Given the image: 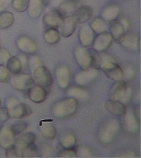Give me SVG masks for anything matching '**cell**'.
Here are the masks:
<instances>
[{
  "instance_id": "31",
  "label": "cell",
  "mask_w": 141,
  "mask_h": 158,
  "mask_svg": "<svg viewBox=\"0 0 141 158\" xmlns=\"http://www.w3.org/2000/svg\"><path fill=\"white\" fill-rule=\"evenodd\" d=\"M91 28L95 32L100 33L106 31L107 24L106 22L102 18H96L91 22Z\"/></svg>"
},
{
  "instance_id": "37",
  "label": "cell",
  "mask_w": 141,
  "mask_h": 158,
  "mask_svg": "<svg viewBox=\"0 0 141 158\" xmlns=\"http://www.w3.org/2000/svg\"><path fill=\"white\" fill-rule=\"evenodd\" d=\"M39 156L38 148L35 143L25 149L22 154V157H36Z\"/></svg>"
},
{
  "instance_id": "10",
  "label": "cell",
  "mask_w": 141,
  "mask_h": 158,
  "mask_svg": "<svg viewBox=\"0 0 141 158\" xmlns=\"http://www.w3.org/2000/svg\"><path fill=\"white\" fill-rule=\"evenodd\" d=\"M76 61L83 69L91 68L92 65V56L90 49L86 47H78L75 52Z\"/></svg>"
},
{
  "instance_id": "30",
  "label": "cell",
  "mask_w": 141,
  "mask_h": 158,
  "mask_svg": "<svg viewBox=\"0 0 141 158\" xmlns=\"http://www.w3.org/2000/svg\"><path fill=\"white\" fill-rule=\"evenodd\" d=\"M119 14V8L116 5L110 4L103 11V19L109 22L116 19V18Z\"/></svg>"
},
{
  "instance_id": "41",
  "label": "cell",
  "mask_w": 141,
  "mask_h": 158,
  "mask_svg": "<svg viewBox=\"0 0 141 158\" xmlns=\"http://www.w3.org/2000/svg\"><path fill=\"white\" fill-rule=\"evenodd\" d=\"M11 57V54L8 50L0 49V65L6 63L8 60Z\"/></svg>"
},
{
  "instance_id": "33",
  "label": "cell",
  "mask_w": 141,
  "mask_h": 158,
  "mask_svg": "<svg viewBox=\"0 0 141 158\" xmlns=\"http://www.w3.org/2000/svg\"><path fill=\"white\" fill-rule=\"evenodd\" d=\"M70 97L80 100H86L88 98V94L85 90L79 88H72L68 92Z\"/></svg>"
},
{
  "instance_id": "3",
  "label": "cell",
  "mask_w": 141,
  "mask_h": 158,
  "mask_svg": "<svg viewBox=\"0 0 141 158\" xmlns=\"http://www.w3.org/2000/svg\"><path fill=\"white\" fill-rule=\"evenodd\" d=\"M6 107L8 110L10 117L12 118L21 119L31 115L32 110L25 103L21 102L15 97L9 98L6 102Z\"/></svg>"
},
{
  "instance_id": "26",
  "label": "cell",
  "mask_w": 141,
  "mask_h": 158,
  "mask_svg": "<svg viewBox=\"0 0 141 158\" xmlns=\"http://www.w3.org/2000/svg\"><path fill=\"white\" fill-rule=\"evenodd\" d=\"M40 131L44 138L47 140H53L57 135V130L51 122H41L39 126Z\"/></svg>"
},
{
  "instance_id": "47",
  "label": "cell",
  "mask_w": 141,
  "mask_h": 158,
  "mask_svg": "<svg viewBox=\"0 0 141 158\" xmlns=\"http://www.w3.org/2000/svg\"><path fill=\"white\" fill-rule=\"evenodd\" d=\"M134 115H135L136 118L138 119V120L140 122V114H141V108L140 104L136 105L134 110Z\"/></svg>"
},
{
  "instance_id": "5",
  "label": "cell",
  "mask_w": 141,
  "mask_h": 158,
  "mask_svg": "<svg viewBox=\"0 0 141 158\" xmlns=\"http://www.w3.org/2000/svg\"><path fill=\"white\" fill-rule=\"evenodd\" d=\"M36 139V135L31 132H27L18 135L17 138H15L13 145L18 157H22L23 151L35 143Z\"/></svg>"
},
{
  "instance_id": "18",
  "label": "cell",
  "mask_w": 141,
  "mask_h": 158,
  "mask_svg": "<svg viewBox=\"0 0 141 158\" xmlns=\"http://www.w3.org/2000/svg\"><path fill=\"white\" fill-rule=\"evenodd\" d=\"M105 108L112 115L123 117L126 112L127 109L124 103L118 100H109L105 102Z\"/></svg>"
},
{
  "instance_id": "16",
  "label": "cell",
  "mask_w": 141,
  "mask_h": 158,
  "mask_svg": "<svg viewBox=\"0 0 141 158\" xmlns=\"http://www.w3.org/2000/svg\"><path fill=\"white\" fill-rule=\"evenodd\" d=\"M129 86L123 80L116 81L113 85L109 91L111 100L119 101L121 102L126 94Z\"/></svg>"
},
{
  "instance_id": "23",
  "label": "cell",
  "mask_w": 141,
  "mask_h": 158,
  "mask_svg": "<svg viewBox=\"0 0 141 158\" xmlns=\"http://www.w3.org/2000/svg\"><path fill=\"white\" fill-rule=\"evenodd\" d=\"M95 32L88 25L83 26L80 31V41L83 47H87L92 44L95 39Z\"/></svg>"
},
{
  "instance_id": "27",
  "label": "cell",
  "mask_w": 141,
  "mask_h": 158,
  "mask_svg": "<svg viewBox=\"0 0 141 158\" xmlns=\"http://www.w3.org/2000/svg\"><path fill=\"white\" fill-rule=\"evenodd\" d=\"M6 68L13 75H16L23 71L22 63L16 56L10 57L6 62Z\"/></svg>"
},
{
  "instance_id": "50",
  "label": "cell",
  "mask_w": 141,
  "mask_h": 158,
  "mask_svg": "<svg viewBox=\"0 0 141 158\" xmlns=\"http://www.w3.org/2000/svg\"><path fill=\"white\" fill-rule=\"evenodd\" d=\"M1 123H2L0 122V129H1V128L2 127V124H1Z\"/></svg>"
},
{
  "instance_id": "21",
  "label": "cell",
  "mask_w": 141,
  "mask_h": 158,
  "mask_svg": "<svg viewBox=\"0 0 141 158\" xmlns=\"http://www.w3.org/2000/svg\"><path fill=\"white\" fill-rule=\"evenodd\" d=\"M57 80L61 88L66 89L70 83V71L66 66H61L57 68L56 72Z\"/></svg>"
},
{
  "instance_id": "14",
  "label": "cell",
  "mask_w": 141,
  "mask_h": 158,
  "mask_svg": "<svg viewBox=\"0 0 141 158\" xmlns=\"http://www.w3.org/2000/svg\"><path fill=\"white\" fill-rule=\"evenodd\" d=\"M17 48L24 53L34 54L37 50V44L36 42L27 36H21L16 40Z\"/></svg>"
},
{
  "instance_id": "40",
  "label": "cell",
  "mask_w": 141,
  "mask_h": 158,
  "mask_svg": "<svg viewBox=\"0 0 141 158\" xmlns=\"http://www.w3.org/2000/svg\"><path fill=\"white\" fill-rule=\"evenodd\" d=\"M77 156V148L75 147L69 149H64L59 154L60 157L62 158H73Z\"/></svg>"
},
{
  "instance_id": "20",
  "label": "cell",
  "mask_w": 141,
  "mask_h": 158,
  "mask_svg": "<svg viewBox=\"0 0 141 158\" xmlns=\"http://www.w3.org/2000/svg\"><path fill=\"white\" fill-rule=\"evenodd\" d=\"M123 124L124 128L127 131L134 132L138 131L139 128L140 122L138 120L134 115V112L131 109L126 110L125 115L123 117Z\"/></svg>"
},
{
  "instance_id": "36",
  "label": "cell",
  "mask_w": 141,
  "mask_h": 158,
  "mask_svg": "<svg viewBox=\"0 0 141 158\" xmlns=\"http://www.w3.org/2000/svg\"><path fill=\"white\" fill-rule=\"evenodd\" d=\"M28 127L27 122L24 121H19L15 122L14 124L11 126V130L13 133L16 136L24 132Z\"/></svg>"
},
{
  "instance_id": "32",
  "label": "cell",
  "mask_w": 141,
  "mask_h": 158,
  "mask_svg": "<svg viewBox=\"0 0 141 158\" xmlns=\"http://www.w3.org/2000/svg\"><path fill=\"white\" fill-rule=\"evenodd\" d=\"M60 143L64 149H69L75 147L76 139L72 134L68 133L60 138Z\"/></svg>"
},
{
  "instance_id": "35",
  "label": "cell",
  "mask_w": 141,
  "mask_h": 158,
  "mask_svg": "<svg viewBox=\"0 0 141 158\" xmlns=\"http://www.w3.org/2000/svg\"><path fill=\"white\" fill-rule=\"evenodd\" d=\"M92 56V65L91 68L99 70L101 69V65L103 62V59L100 53L94 49H90Z\"/></svg>"
},
{
  "instance_id": "44",
  "label": "cell",
  "mask_w": 141,
  "mask_h": 158,
  "mask_svg": "<svg viewBox=\"0 0 141 158\" xmlns=\"http://www.w3.org/2000/svg\"><path fill=\"white\" fill-rule=\"evenodd\" d=\"M16 56L21 62L22 67H23V71H24L25 69L27 68L28 66V58L27 56H26V54H24V53H19V54H17Z\"/></svg>"
},
{
  "instance_id": "15",
  "label": "cell",
  "mask_w": 141,
  "mask_h": 158,
  "mask_svg": "<svg viewBox=\"0 0 141 158\" xmlns=\"http://www.w3.org/2000/svg\"><path fill=\"white\" fill-rule=\"evenodd\" d=\"M81 6L80 0H63L58 10L64 18L71 17L75 11Z\"/></svg>"
},
{
  "instance_id": "42",
  "label": "cell",
  "mask_w": 141,
  "mask_h": 158,
  "mask_svg": "<svg viewBox=\"0 0 141 158\" xmlns=\"http://www.w3.org/2000/svg\"><path fill=\"white\" fill-rule=\"evenodd\" d=\"M10 114L6 107L1 108L0 109V122H6L10 118Z\"/></svg>"
},
{
  "instance_id": "13",
  "label": "cell",
  "mask_w": 141,
  "mask_h": 158,
  "mask_svg": "<svg viewBox=\"0 0 141 158\" xmlns=\"http://www.w3.org/2000/svg\"><path fill=\"white\" fill-rule=\"evenodd\" d=\"M113 41L109 33L106 31L100 33L94 39L93 49L97 52H103L110 47Z\"/></svg>"
},
{
  "instance_id": "24",
  "label": "cell",
  "mask_w": 141,
  "mask_h": 158,
  "mask_svg": "<svg viewBox=\"0 0 141 158\" xmlns=\"http://www.w3.org/2000/svg\"><path fill=\"white\" fill-rule=\"evenodd\" d=\"M46 4L44 0H29L28 12L29 16L32 19L38 18L41 14Z\"/></svg>"
},
{
  "instance_id": "11",
  "label": "cell",
  "mask_w": 141,
  "mask_h": 158,
  "mask_svg": "<svg viewBox=\"0 0 141 158\" xmlns=\"http://www.w3.org/2000/svg\"><path fill=\"white\" fill-rule=\"evenodd\" d=\"M63 19L64 18L62 16L58 10H54L44 15L42 21L45 28L56 29L59 27Z\"/></svg>"
},
{
  "instance_id": "19",
  "label": "cell",
  "mask_w": 141,
  "mask_h": 158,
  "mask_svg": "<svg viewBox=\"0 0 141 158\" xmlns=\"http://www.w3.org/2000/svg\"><path fill=\"white\" fill-rule=\"evenodd\" d=\"M93 15L92 8L87 6H80L71 18L76 24L85 23L91 19Z\"/></svg>"
},
{
  "instance_id": "12",
  "label": "cell",
  "mask_w": 141,
  "mask_h": 158,
  "mask_svg": "<svg viewBox=\"0 0 141 158\" xmlns=\"http://www.w3.org/2000/svg\"><path fill=\"white\" fill-rule=\"evenodd\" d=\"M15 135L13 133L11 126L5 124L0 129V146L3 149L9 148L14 145Z\"/></svg>"
},
{
  "instance_id": "43",
  "label": "cell",
  "mask_w": 141,
  "mask_h": 158,
  "mask_svg": "<svg viewBox=\"0 0 141 158\" xmlns=\"http://www.w3.org/2000/svg\"><path fill=\"white\" fill-rule=\"evenodd\" d=\"M77 156H80L82 157H87L91 156V151L88 148L86 147H82L79 148H77Z\"/></svg>"
},
{
  "instance_id": "34",
  "label": "cell",
  "mask_w": 141,
  "mask_h": 158,
  "mask_svg": "<svg viewBox=\"0 0 141 158\" xmlns=\"http://www.w3.org/2000/svg\"><path fill=\"white\" fill-rule=\"evenodd\" d=\"M29 0H12L11 6L13 9L18 12H23L27 10Z\"/></svg>"
},
{
  "instance_id": "4",
  "label": "cell",
  "mask_w": 141,
  "mask_h": 158,
  "mask_svg": "<svg viewBox=\"0 0 141 158\" xmlns=\"http://www.w3.org/2000/svg\"><path fill=\"white\" fill-rule=\"evenodd\" d=\"M101 69L107 77L114 81H119L124 77V71L121 67L112 61L108 59L103 61Z\"/></svg>"
},
{
  "instance_id": "2",
  "label": "cell",
  "mask_w": 141,
  "mask_h": 158,
  "mask_svg": "<svg viewBox=\"0 0 141 158\" xmlns=\"http://www.w3.org/2000/svg\"><path fill=\"white\" fill-rule=\"evenodd\" d=\"M77 99L68 97L56 103L52 108V113L58 118H66L76 112L78 108Z\"/></svg>"
},
{
  "instance_id": "39",
  "label": "cell",
  "mask_w": 141,
  "mask_h": 158,
  "mask_svg": "<svg viewBox=\"0 0 141 158\" xmlns=\"http://www.w3.org/2000/svg\"><path fill=\"white\" fill-rule=\"evenodd\" d=\"M43 65L41 60L36 56H32L28 59V66L32 71L38 67Z\"/></svg>"
},
{
  "instance_id": "25",
  "label": "cell",
  "mask_w": 141,
  "mask_h": 158,
  "mask_svg": "<svg viewBox=\"0 0 141 158\" xmlns=\"http://www.w3.org/2000/svg\"><path fill=\"white\" fill-rule=\"evenodd\" d=\"M124 47L130 50H140V38L130 33H127L121 43Z\"/></svg>"
},
{
  "instance_id": "49",
  "label": "cell",
  "mask_w": 141,
  "mask_h": 158,
  "mask_svg": "<svg viewBox=\"0 0 141 158\" xmlns=\"http://www.w3.org/2000/svg\"><path fill=\"white\" fill-rule=\"evenodd\" d=\"M2 108V102H1V100H0V109Z\"/></svg>"
},
{
  "instance_id": "46",
  "label": "cell",
  "mask_w": 141,
  "mask_h": 158,
  "mask_svg": "<svg viewBox=\"0 0 141 158\" xmlns=\"http://www.w3.org/2000/svg\"><path fill=\"white\" fill-rule=\"evenodd\" d=\"M6 158H17L16 151L14 146L6 149Z\"/></svg>"
},
{
  "instance_id": "7",
  "label": "cell",
  "mask_w": 141,
  "mask_h": 158,
  "mask_svg": "<svg viewBox=\"0 0 141 158\" xmlns=\"http://www.w3.org/2000/svg\"><path fill=\"white\" fill-rule=\"evenodd\" d=\"M33 79L35 82L44 88H49L53 84V77L49 70L41 65L33 71Z\"/></svg>"
},
{
  "instance_id": "22",
  "label": "cell",
  "mask_w": 141,
  "mask_h": 158,
  "mask_svg": "<svg viewBox=\"0 0 141 158\" xmlns=\"http://www.w3.org/2000/svg\"><path fill=\"white\" fill-rule=\"evenodd\" d=\"M76 24V22L71 17L64 18L59 27L60 35L65 38L70 36L75 31Z\"/></svg>"
},
{
  "instance_id": "29",
  "label": "cell",
  "mask_w": 141,
  "mask_h": 158,
  "mask_svg": "<svg viewBox=\"0 0 141 158\" xmlns=\"http://www.w3.org/2000/svg\"><path fill=\"white\" fill-rule=\"evenodd\" d=\"M59 31L54 28L47 29L44 33V39L50 44H54L58 43L60 40Z\"/></svg>"
},
{
  "instance_id": "1",
  "label": "cell",
  "mask_w": 141,
  "mask_h": 158,
  "mask_svg": "<svg viewBox=\"0 0 141 158\" xmlns=\"http://www.w3.org/2000/svg\"><path fill=\"white\" fill-rule=\"evenodd\" d=\"M121 124L117 119L110 118L103 122L98 130V139L104 143L113 142L118 136Z\"/></svg>"
},
{
  "instance_id": "17",
  "label": "cell",
  "mask_w": 141,
  "mask_h": 158,
  "mask_svg": "<svg viewBox=\"0 0 141 158\" xmlns=\"http://www.w3.org/2000/svg\"><path fill=\"white\" fill-rule=\"evenodd\" d=\"M27 91V95L33 102L40 103L45 101L47 96V90L39 85H34Z\"/></svg>"
},
{
  "instance_id": "48",
  "label": "cell",
  "mask_w": 141,
  "mask_h": 158,
  "mask_svg": "<svg viewBox=\"0 0 141 158\" xmlns=\"http://www.w3.org/2000/svg\"><path fill=\"white\" fill-rule=\"evenodd\" d=\"M44 1H45V3L46 4V5H47V4L48 3L49 0H44Z\"/></svg>"
},
{
  "instance_id": "9",
  "label": "cell",
  "mask_w": 141,
  "mask_h": 158,
  "mask_svg": "<svg viewBox=\"0 0 141 158\" xmlns=\"http://www.w3.org/2000/svg\"><path fill=\"white\" fill-rule=\"evenodd\" d=\"M109 28L113 40L116 43L121 44L125 34V29L121 22L118 19L110 21Z\"/></svg>"
},
{
  "instance_id": "8",
  "label": "cell",
  "mask_w": 141,
  "mask_h": 158,
  "mask_svg": "<svg viewBox=\"0 0 141 158\" xmlns=\"http://www.w3.org/2000/svg\"><path fill=\"white\" fill-rule=\"evenodd\" d=\"M99 71L92 68L83 69L76 74L75 80L77 85H87L94 82L99 76Z\"/></svg>"
},
{
  "instance_id": "38",
  "label": "cell",
  "mask_w": 141,
  "mask_h": 158,
  "mask_svg": "<svg viewBox=\"0 0 141 158\" xmlns=\"http://www.w3.org/2000/svg\"><path fill=\"white\" fill-rule=\"evenodd\" d=\"M11 74L6 67L4 65H0V82L6 83L10 81Z\"/></svg>"
},
{
  "instance_id": "51",
  "label": "cell",
  "mask_w": 141,
  "mask_h": 158,
  "mask_svg": "<svg viewBox=\"0 0 141 158\" xmlns=\"http://www.w3.org/2000/svg\"><path fill=\"white\" fill-rule=\"evenodd\" d=\"M0 49H1V43H0Z\"/></svg>"
},
{
  "instance_id": "28",
  "label": "cell",
  "mask_w": 141,
  "mask_h": 158,
  "mask_svg": "<svg viewBox=\"0 0 141 158\" xmlns=\"http://www.w3.org/2000/svg\"><path fill=\"white\" fill-rule=\"evenodd\" d=\"M15 22V16L12 13L4 11L0 13V29H6L11 27Z\"/></svg>"
},
{
  "instance_id": "6",
  "label": "cell",
  "mask_w": 141,
  "mask_h": 158,
  "mask_svg": "<svg viewBox=\"0 0 141 158\" xmlns=\"http://www.w3.org/2000/svg\"><path fill=\"white\" fill-rule=\"evenodd\" d=\"M11 86L15 90L27 91L35 85L33 77L29 74H18L10 79Z\"/></svg>"
},
{
  "instance_id": "45",
  "label": "cell",
  "mask_w": 141,
  "mask_h": 158,
  "mask_svg": "<svg viewBox=\"0 0 141 158\" xmlns=\"http://www.w3.org/2000/svg\"><path fill=\"white\" fill-rule=\"evenodd\" d=\"M12 0H0V13L6 11L11 5Z\"/></svg>"
}]
</instances>
